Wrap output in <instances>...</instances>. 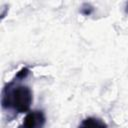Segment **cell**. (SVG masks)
<instances>
[{
  "mask_svg": "<svg viewBox=\"0 0 128 128\" xmlns=\"http://www.w3.org/2000/svg\"><path fill=\"white\" fill-rule=\"evenodd\" d=\"M32 101V91L26 85L15 84L13 81L4 89L2 97V105L4 108L7 107L17 113H24L29 110Z\"/></svg>",
  "mask_w": 128,
  "mask_h": 128,
  "instance_id": "cell-1",
  "label": "cell"
},
{
  "mask_svg": "<svg viewBox=\"0 0 128 128\" xmlns=\"http://www.w3.org/2000/svg\"><path fill=\"white\" fill-rule=\"evenodd\" d=\"M46 123V117L42 110L30 111L24 118L19 128H43Z\"/></svg>",
  "mask_w": 128,
  "mask_h": 128,
  "instance_id": "cell-2",
  "label": "cell"
},
{
  "mask_svg": "<svg viewBox=\"0 0 128 128\" xmlns=\"http://www.w3.org/2000/svg\"><path fill=\"white\" fill-rule=\"evenodd\" d=\"M78 128H107V124L100 118L87 117L79 124Z\"/></svg>",
  "mask_w": 128,
  "mask_h": 128,
  "instance_id": "cell-3",
  "label": "cell"
},
{
  "mask_svg": "<svg viewBox=\"0 0 128 128\" xmlns=\"http://www.w3.org/2000/svg\"><path fill=\"white\" fill-rule=\"evenodd\" d=\"M82 9H81V13L82 14H84V15H90L92 12H93V7L90 5V4H87V3H85V4H83V6L81 7Z\"/></svg>",
  "mask_w": 128,
  "mask_h": 128,
  "instance_id": "cell-4",
  "label": "cell"
},
{
  "mask_svg": "<svg viewBox=\"0 0 128 128\" xmlns=\"http://www.w3.org/2000/svg\"><path fill=\"white\" fill-rule=\"evenodd\" d=\"M29 69L27 68V67H23L18 73H17V75H16V79H24V78H26L27 76H28V74H29Z\"/></svg>",
  "mask_w": 128,
  "mask_h": 128,
  "instance_id": "cell-5",
  "label": "cell"
}]
</instances>
